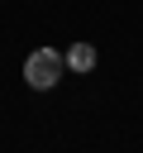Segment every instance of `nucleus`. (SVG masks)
Masks as SVG:
<instances>
[{
    "label": "nucleus",
    "instance_id": "obj_1",
    "mask_svg": "<svg viewBox=\"0 0 143 153\" xmlns=\"http://www.w3.org/2000/svg\"><path fill=\"white\" fill-rule=\"evenodd\" d=\"M62 72H67V57H62L57 48H33V53L24 57V81H29L33 91H52V86L62 81Z\"/></svg>",
    "mask_w": 143,
    "mask_h": 153
},
{
    "label": "nucleus",
    "instance_id": "obj_2",
    "mask_svg": "<svg viewBox=\"0 0 143 153\" xmlns=\"http://www.w3.org/2000/svg\"><path fill=\"white\" fill-rule=\"evenodd\" d=\"M67 67H72V72H91V67H95V48H91V43H72V48H67Z\"/></svg>",
    "mask_w": 143,
    "mask_h": 153
}]
</instances>
